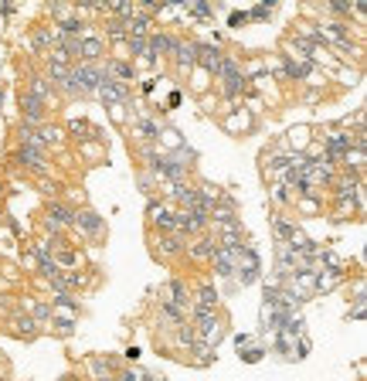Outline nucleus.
<instances>
[{"label": "nucleus", "mask_w": 367, "mask_h": 381, "mask_svg": "<svg viewBox=\"0 0 367 381\" xmlns=\"http://www.w3.org/2000/svg\"><path fill=\"white\" fill-rule=\"evenodd\" d=\"M153 245H156V256H164V259H177L187 249L181 235H156V231H153Z\"/></svg>", "instance_id": "nucleus-22"}, {"label": "nucleus", "mask_w": 367, "mask_h": 381, "mask_svg": "<svg viewBox=\"0 0 367 381\" xmlns=\"http://www.w3.org/2000/svg\"><path fill=\"white\" fill-rule=\"evenodd\" d=\"M245 75V68H242V61L235 58V55H225L221 58V68H218V82H228V78H242Z\"/></svg>", "instance_id": "nucleus-29"}, {"label": "nucleus", "mask_w": 367, "mask_h": 381, "mask_svg": "<svg viewBox=\"0 0 367 381\" xmlns=\"http://www.w3.org/2000/svg\"><path fill=\"white\" fill-rule=\"evenodd\" d=\"M133 133H137V137H143V143H147V147H153V143L160 140V122L150 120V116H137V120H133Z\"/></svg>", "instance_id": "nucleus-25"}, {"label": "nucleus", "mask_w": 367, "mask_h": 381, "mask_svg": "<svg viewBox=\"0 0 367 381\" xmlns=\"http://www.w3.org/2000/svg\"><path fill=\"white\" fill-rule=\"evenodd\" d=\"M221 58H225V51L221 45H211V41H198V55H194V65H201L208 75H218V68H221Z\"/></svg>", "instance_id": "nucleus-12"}, {"label": "nucleus", "mask_w": 367, "mask_h": 381, "mask_svg": "<svg viewBox=\"0 0 367 381\" xmlns=\"http://www.w3.org/2000/svg\"><path fill=\"white\" fill-rule=\"evenodd\" d=\"M34 137H38V147H41V150H58L61 143H65V130H58V126H38V130H34Z\"/></svg>", "instance_id": "nucleus-24"}, {"label": "nucleus", "mask_w": 367, "mask_h": 381, "mask_svg": "<svg viewBox=\"0 0 367 381\" xmlns=\"http://www.w3.org/2000/svg\"><path fill=\"white\" fill-rule=\"evenodd\" d=\"M11 330H14V337H21V340H34V337L41 334V327H38V323H34V317H31V313H24V310L11 313Z\"/></svg>", "instance_id": "nucleus-23"}, {"label": "nucleus", "mask_w": 367, "mask_h": 381, "mask_svg": "<svg viewBox=\"0 0 367 381\" xmlns=\"http://www.w3.org/2000/svg\"><path fill=\"white\" fill-rule=\"evenodd\" d=\"M194 55H198V41H194V38H191V41H187V38H177L170 58L177 61V72H181V75H187V72L194 68Z\"/></svg>", "instance_id": "nucleus-17"}, {"label": "nucleus", "mask_w": 367, "mask_h": 381, "mask_svg": "<svg viewBox=\"0 0 367 381\" xmlns=\"http://www.w3.org/2000/svg\"><path fill=\"white\" fill-rule=\"evenodd\" d=\"M214 252H218V239H214L211 231H204V235H198V239H191L187 249H184V256H187L191 262H211Z\"/></svg>", "instance_id": "nucleus-9"}, {"label": "nucleus", "mask_w": 367, "mask_h": 381, "mask_svg": "<svg viewBox=\"0 0 367 381\" xmlns=\"http://www.w3.org/2000/svg\"><path fill=\"white\" fill-rule=\"evenodd\" d=\"M248 82H252L248 75H242V78H228V82H221V92H225V99H242V95H248Z\"/></svg>", "instance_id": "nucleus-30"}, {"label": "nucleus", "mask_w": 367, "mask_h": 381, "mask_svg": "<svg viewBox=\"0 0 367 381\" xmlns=\"http://www.w3.org/2000/svg\"><path fill=\"white\" fill-rule=\"evenodd\" d=\"M289 170V150H286V143H279L272 150L262 153V174L265 177H272V181H282V174Z\"/></svg>", "instance_id": "nucleus-4"}, {"label": "nucleus", "mask_w": 367, "mask_h": 381, "mask_svg": "<svg viewBox=\"0 0 367 381\" xmlns=\"http://www.w3.org/2000/svg\"><path fill=\"white\" fill-rule=\"evenodd\" d=\"M72 229H78V235H85V239H102L106 235V218L99 212H92V208H82V212H75Z\"/></svg>", "instance_id": "nucleus-6"}, {"label": "nucleus", "mask_w": 367, "mask_h": 381, "mask_svg": "<svg viewBox=\"0 0 367 381\" xmlns=\"http://www.w3.org/2000/svg\"><path fill=\"white\" fill-rule=\"evenodd\" d=\"M160 300H167L170 306H177V310H191V286L184 283V279H170L167 286H164V293H160Z\"/></svg>", "instance_id": "nucleus-16"}, {"label": "nucleus", "mask_w": 367, "mask_h": 381, "mask_svg": "<svg viewBox=\"0 0 367 381\" xmlns=\"http://www.w3.org/2000/svg\"><path fill=\"white\" fill-rule=\"evenodd\" d=\"M45 218L58 221L61 229L68 231L72 225H75V208H72V204H65V201H58V198H51L48 201V208H45Z\"/></svg>", "instance_id": "nucleus-21"}, {"label": "nucleus", "mask_w": 367, "mask_h": 381, "mask_svg": "<svg viewBox=\"0 0 367 381\" xmlns=\"http://www.w3.org/2000/svg\"><path fill=\"white\" fill-rule=\"evenodd\" d=\"M55 41H58V34L51 28H34L31 31V45H34V51H41V55H48L51 48H55Z\"/></svg>", "instance_id": "nucleus-28"}, {"label": "nucleus", "mask_w": 367, "mask_h": 381, "mask_svg": "<svg viewBox=\"0 0 367 381\" xmlns=\"http://www.w3.org/2000/svg\"><path fill=\"white\" fill-rule=\"evenodd\" d=\"M272 14H275V4L272 0H265V4H259V7L248 11V21H269Z\"/></svg>", "instance_id": "nucleus-37"}, {"label": "nucleus", "mask_w": 367, "mask_h": 381, "mask_svg": "<svg viewBox=\"0 0 367 381\" xmlns=\"http://www.w3.org/2000/svg\"><path fill=\"white\" fill-rule=\"evenodd\" d=\"M0 103H4V92H0Z\"/></svg>", "instance_id": "nucleus-42"}, {"label": "nucleus", "mask_w": 367, "mask_h": 381, "mask_svg": "<svg viewBox=\"0 0 367 381\" xmlns=\"http://www.w3.org/2000/svg\"><path fill=\"white\" fill-rule=\"evenodd\" d=\"M51 327H55V334H61V337H68L72 330H75V317H58V313H51Z\"/></svg>", "instance_id": "nucleus-34"}, {"label": "nucleus", "mask_w": 367, "mask_h": 381, "mask_svg": "<svg viewBox=\"0 0 367 381\" xmlns=\"http://www.w3.org/2000/svg\"><path fill=\"white\" fill-rule=\"evenodd\" d=\"M282 72L292 78V82H309V78H317V65H309V61L296 58V55H282Z\"/></svg>", "instance_id": "nucleus-18"}, {"label": "nucleus", "mask_w": 367, "mask_h": 381, "mask_svg": "<svg viewBox=\"0 0 367 381\" xmlns=\"http://www.w3.org/2000/svg\"><path fill=\"white\" fill-rule=\"evenodd\" d=\"M269 229H272L275 235V245H286L299 231V225H296V218H289V214L282 212H269Z\"/></svg>", "instance_id": "nucleus-15"}, {"label": "nucleus", "mask_w": 367, "mask_h": 381, "mask_svg": "<svg viewBox=\"0 0 367 381\" xmlns=\"http://www.w3.org/2000/svg\"><path fill=\"white\" fill-rule=\"evenodd\" d=\"M265 351L279 354L282 361H306L309 351H313V340H309V334H286V330H275V334L269 337V348H265Z\"/></svg>", "instance_id": "nucleus-2"}, {"label": "nucleus", "mask_w": 367, "mask_h": 381, "mask_svg": "<svg viewBox=\"0 0 367 381\" xmlns=\"http://www.w3.org/2000/svg\"><path fill=\"white\" fill-rule=\"evenodd\" d=\"M14 164L17 167H24V170H31V174H38V177H45L48 167H51V164H48V153L38 150V147H17Z\"/></svg>", "instance_id": "nucleus-5"}, {"label": "nucleus", "mask_w": 367, "mask_h": 381, "mask_svg": "<svg viewBox=\"0 0 367 381\" xmlns=\"http://www.w3.org/2000/svg\"><path fill=\"white\" fill-rule=\"evenodd\" d=\"M177 45V34H170V31H153L150 38H147V51H150V65H156L160 58H170V51Z\"/></svg>", "instance_id": "nucleus-10"}, {"label": "nucleus", "mask_w": 367, "mask_h": 381, "mask_svg": "<svg viewBox=\"0 0 367 381\" xmlns=\"http://www.w3.org/2000/svg\"><path fill=\"white\" fill-rule=\"evenodd\" d=\"M133 381H164V378H156V375L143 371V367H133Z\"/></svg>", "instance_id": "nucleus-39"}, {"label": "nucleus", "mask_w": 367, "mask_h": 381, "mask_svg": "<svg viewBox=\"0 0 367 381\" xmlns=\"http://www.w3.org/2000/svg\"><path fill=\"white\" fill-rule=\"evenodd\" d=\"M137 177H139V187H143V194H147V201H150V198H156V191H160V181L153 177L150 170H139Z\"/></svg>", "instance_id": "nucleus-33"}, {"label": "nucleus", "mask_w": 367, "mask_h": 381, "mask_svg": "<svg viewBox=\"0 0 367 381\" xmlns=\"http://www.w3.org/2000/svg\"><path fill=\"white\" fill-rule=\"evenodd\" d=\"M191 306H201V310H221V293L214 283H201L198 290H191Z\"/></svg>", "instance_id": "nucleus-20"}, {"label": "nucleus", "mask_w": 367, "mask_h": 381, "mask_svg": "<svg viewBox=\"0 0 367 381\" xmlns=\"http://www.w3.org/2000/svg\"><path fill=\"white\" fill-rule=\"evenodd\" d=\"M65 137H72V140H102V133H99V126H92L89 120H72L68 122V130H65Z\"/></svg>", "instance_id": "nucleus-26"}, {"label": "nucleus", "mask_w": 367, "mask_h": 381, "mask_svg": "<svg viewBox=\"0 0 367 381\" xmlns=\"http://www.w3.org/2000/svg\"><path fill=\"white\" fill-rule=\"evenodd\" d=\"M102 41H126V28H122V21H116V17H112V21H109L106 24V38H102Z\"/></svg>", "instance_id": "nucleus-36"}, {"label": "nucleus", "mask_w": 367, "mask_h": 381, "mask_svg": "<svg viewBox=\"0 0 367 381\" xmlns=\"http://www.w3.org/2000/svg\"><path fill=\"white\" fill-rule=\"evenodd\" d=\"M265 279V269H262V252L252 242H245L235 256V286L238 290H248Z\"/></svg>", "instance_id": "nucleus-1"}, {"label": "nucleus", "mask_w": 367, "mask_h": 381, "mask_svg": "<svg viewBox=\"0 0 367 381\" xmlns=\"http://www.w3.org/2000/svg\"><path fill=\"white\" fill-rule=\"evenodd\" d=\"M106 41L99 38V34H85L82 41H78V61H85V65H99V61L106 58Z\"/></svg>", "instance_id": "nucleus-13"}, {"label": "nucleus", "mask_w": 367, "mask_h": 381, "mask_svg": "<svg viewBox=\"0 0 367 381\" xmlns=\"http://www.w3.org/2000/svg\"><path fill=\"white\" fill-rule=\"evenodd\" d=\"M126 48H129V61L139 58L143 65H150V51H147V38H126Z\"/></svg>", "instance_id": "nucleus-32"}, {"label": "nucleus", "mask_w": 367, "mask_h": 381, "mask_svg": "<svg viewBox=\"0 0 367 381\" xmlns=\"http://www.w3.org/2000/svg\"><path fill=\"white\" fill-rule=\"evenodd\" d=\"M235 348H238V357L248 361V365H255V361H262L269 354L265 351V340L259 334H235Z\"/></svg>", "instance_id": "nucleus-8"}, {"label": "nucleus", "mask_w": 367, "mask_h": 381, "mask_svg": "<svg viewBox=\"0 0 367 381\" xmlns=\"http://www.w3.org/2000/svg\"><path fill=\"white\" fill-rule=\"evenodd\" d=\"M184 14L198 17V21H208V17H214V7L211 4H184Z\"/></svg>", "instance_id": "nucleus-35"}, {"label": "nucleus", "mask_w": 367, "mask_h": 381, "mask_svg": "<svg viewBox=\"0 0 367 381\" xmlns=\"http://www.w3.org/2000/svg\"><path fill=\"white\" fill-rule=\"evenodd\" d=\"M242 24H248V11H231L228 28H242Z\"/></svg>", "instance_id": "nucleus-38"}, {"label": "nucleus", "mask_w": 367, "mask_h": 381, "mask_svg": "<svg viewBox=\"0 0 367 381\" xmlns=\"http://www.w3.org/2000/svg\"><path fill=\"white\" fill-rule=\"evenodd\" d=\"M347 283V273H326L320 266H313V296H326V293H334L336 286H344Z\"/></svg>", "instance_id": "nucleus-19"}, {"label": "nucleus", "mask_w": 367, "mask_h": 381, "mask_svg": "<svg viewBox=\"0 0 367 381\" xmlns=\"http://www.w3.org/2000/svg\"><path fill=\"white\" fill-rule=\"evenodd\" d=\"M7 313H11V300L0 293V317H7Z\"/></svg>", "instance_id": "nucleus-40"}, {"label": "nucleus", "mask_w": 367, "mask_h": 381, "mask_svg": "<svg viewBox=\"0 0 367 381\" xmlns=\"http://www.w3.org/2000/svg\"><path fill=\"white\" fill-rule=\"evenodd\" d=\"M102 72H106V78L122 82V85L137 82V65L129 58H102Z\"/></svg>", "instance_id": "nucleus-11"}, {"label": "nucleus", "mask_w": 367, "mask_h": 381, "mask_svg": "<svg viewBox=\"0 0 367 381\" xmlns=\"http://www.w3.org/2000/svg\"><path fill=\"white\" fill-rule=\"evenodd\" d=\"M0 201H4V184H0Z\"/></svg>", "instance_id": "nucleus-41"}, {"label": "nucleus", "mask_w": 367, "mask_h": 381, "mask_svg": "<svg viewBox=\"0 0 367 381\" xmlns=\"http://www.w3.org/2000/svg\"><path fill=\"white\" fill-rule=\"evenodd\" d=\"M24 92H28V95H34L38 103H45V106L51 103V95H55V89H51V82H48L45 75H31L28 78V89H24Z\"/></svg>", "instance_id": "nucleus-27"}, {"label": "nucleus", "mask_w": 367, "mask_h": 381, "mask_svg": "<svg viewBox=\"0 0 367 381\" xmlns=\"http://www.w3.org/2000/svg\"><path fill=\"white\" fill-rule=\"evenodd\" d=\"M174 204H167L164 198H150L147 201V225L156 235H174Z\"/></svg>", "instance_id": "nucleus-3"}, {"label": "nucleus", "mask_w": 367, "mask_h": 381, "mask_svg": "<svg viewBox=\"0 0 367 381\" xmlns=\"http://www.w3.org/2000/svg\"><path fill=\"white\" fill-rule=\"evenodd\" d=\"M17 103H21V122H24V126H34V130H38V126H45L48 122V106L45 103H38L34 95L21 92Z\"/></svg>", "instance_id": "nucleus-7"}, {"label": "nucleus", "mask_w": 367, "mask_h": 381, "mask_svg": "<svg viewBox=\"0 0 367 381\" xmlns=\"http://www.w3.org/2000/svg\"><path fill=\"white\" fill-rule=\"evenodd\" d=\"M187 357H191V361H194V365H198V367H211V365H214V357H218V354H214L211 348H204V344H194V348L187 351Z\"/></svg>", "instance_id": "nucleus-31"}, {"label": "nucleus", "mask_w": 367, "mask_h": 381, "mask_svg": "<svg viewBox=\"0 0 367 381\" xmlns=\"http://www.w3.org/2000/svg\"><path fill=\"white\" fill-rule=\"evenodd\" d=\"M129 85H122V82H112V78H106L102 85H99V92H95V99H102L106 103V109L109 106H126L129 103Z\"/></svg>", "instance_id": "nucleus-14"}]
</instances>
